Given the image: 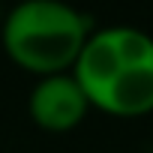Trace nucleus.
Here are the masks:
<instances>
[{
  "instance_id": "1",
  "label": "nucleus",
  "mask_w": 153,
  "mask_h": 153,
  "mask_svg": "<svg viewBox=\"0 0 153 153\" xmlns=\"http://www.w3.org/2000/svg\"><path fill=\"white\" fill-rule=\"evenodd\" d=\"M90 111L114 120L153 114V36L132 24L96 27L72 66Z\"/></svg>"
},
{
  "instance_id": "3",
  "label": "nucleus",
  "mask_w": 153,
  "mask_h": 153,
  "mask_svg": "<svg viewBox=\"0 0 153 153\" xmlns=\"http://www.w3.org/2000/svg\"><path fill=\"white\" fill-rule=\"evenodd\" d=\"M90 114V102L72 72L36 78L27 93V117L48 135H69Z\"/></svg>"
},
{
  "instance_id": "2",
  "label": "nucleus",
  "mask_w": 153,
  "mask_h": 153,
  "mask_svg": "<svg viewBox=\"0 0 153 153\" xmlns=\"http://www.w3.org/2000/svg\"><path fill=\"white\" fill-rule=\"evenodd\" d=\"M93 30V18L66 0H18L3 15L0 48L15 69L45 78L72 72Z\"/></svg>"
},
{
  "instance_id": "4",
  "label": "nucleus",
  "mask_w": 153,
  "mask_h": 153,
  "mask_svg": "<svg viewBox=\"0 0 153 153\" xmlns=\"http://www.w3.org/2000/svg\"><path fill=\"white\" fill-rule=\"evenodd\" d=\"M3 15H6V9H3V3H0V24H3Z\"/></svg>"
}]
</instances>
